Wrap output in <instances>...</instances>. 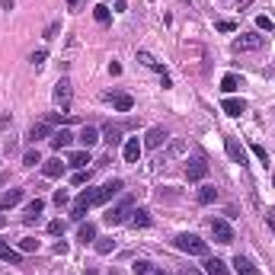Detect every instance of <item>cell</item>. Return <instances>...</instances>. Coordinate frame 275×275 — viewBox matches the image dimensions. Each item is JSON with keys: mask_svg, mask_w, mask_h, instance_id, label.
I'll list each match as a JSON object with an SVG mask.
<instances>
[{"mask_svg": "<svg viewBox=\"0 0 275 275\" xmlns=\"http://www.w3.org/2000/svg\"><path fill=\"white\" fill-rule=\"evenodd\" d=\"M115 250V240L112 237H102V240H96V253H102V256H106V253H112Z\"/></svg>", "mask_w": 275, "mask_h": 275, "instance_id": "cell-31", "label": "cell"}, {"mask_svg": "<svg viewBox=\"0 0 275 275\" xmlns=\"http://www.w3.org/2000/svg\"><path fill=\"white\" fill-rule=\"evenodd\" d=\"M237 4H246V0H237Z\"/></svg>", "mask_w": 275, "mask_h": 275, "instance_id": "cell-51", "label": "cell"}, {"mask_svg": "<svg viewBox=\"0 0 275 275\" xmlns=\"http://www.w3.org/2000/svg\"><path fill=\"white\" fill-rule=\"evenodd\" d=\"M71 183H74V186H83V183H90V170H87V173H83V170H77V173L71 176Z\"/></svg>", "mask_w": 275, "mask_h": 275, "instance_id": "cell-35", "label": "cell"}, {"mask_svg": "<svg viewBox=\"0 0 275 275\" xmlns=\"http://www.w3.org/2000/svg\"><path fill=\"white\" fill-rule=\"evenodd\" d=\"M253 154H256V157H259L262 163H269V154H265V148H262V144H253Z\"/></svg>", "mask_w": 275, "mask_h": 275, "instance_id": "cell-39", "label": "cell"}, {"mask_svg": "<svg viewBox=\"0 0 275 275\" xmlns=\"http://www.w3.org/2000/svg\"><path fill=\"white\" fill-rule=\"evenodd\" d=\"M148 275H163V272H160V269H151V272H148Z\"/></svg>", "mask_w": 275, "mask_h": 275, "instance_id": "cell-48", "label": "cell"}, {"mask_svg": "<svg viewBox=\"0 0 275 275\" xmlns=\"http://www.w3.org/2000/svg\"><path fill=\"white\" fill-rule=\"evenodd\" d=\"M227 157L234 160V163H240V167L246 163V151L240 148V141H237V138H227Z\"/></svg>", "mask_w": 275, "mask_h": 275, "instance_id": "cell-14", "label": "cell"}, {"mask_svg": "<svg viewBox=\"0 0 275 275\" xmlns=\"http://www.w3.org/2000/svg\"><path fill=\"white\" fill-rule=\"evenodd\" d=\"M141 151H144V144L138 141V138H128V141H125V163H138Z\"/></svg>", "mask_w": 275, "mask_h": 275, "instance_id": "cell-13", "label": "cell"}, {"mask_svg": "<svg viewBox=\"0 0 275 275\" xmlns=\"http://www.w3.org/2000/svg\"><path fill=\"white\" fill-rule=\"evenodd\" d=\"M265 224H269V230L275 234V214H272V211H265Z\"/></svg>", "mask_w": 275, "mask_h": 275, "instance_id": "cell-45", "label": "cell"}, {"mask_svg": "<svg viewBox=\"0 0 275 275\" xmlns=\"http://www.w3.org/2000/svg\"><path fill=\"white\" fill-rule=\"evenodd\" d=\"M55 253H58V256L67 253V243H64V240H58V243H55Z\"/></svg>", "mask_w": 275, "mask_h": 275, "instance_id": "cell-44", "label": "cell"}, {"mask_svg": "<svg viewBox=\"0 0 275 275\" xmlns=\"http://www.w3.org/2000/svg\"><path fill=\"white\" fill-rule=\"evenodd\" d=\"M131 269H134V275H148V272L154 269V265H151V262H144V259H138V262L131 265Z\"/></svg>", "mask_w": 275, "mask_h": 275, "instance_id": "cell-36", "label": "cell"}, {"mask_svg": "<svg viewBox=\"0 0 275 275\" xmlns=\"http://www.w3.org/2000/svg\"><path fill=\"white\" fill-rule=\"evenodd\" d=\"M240 83H243V80H240L237 74H227L224 80H221V90H224V93H234V90L240 87Z\"/></svg>", "mask_w": 275, "mask_h": 275, "instance_id": "cell-29", "label": "cell"}, {"mask_svg": "<svg viewBox=\"0 0 275 275\" xmlns=\"http://www.w3.org/2000/svg\"><path fill=\"white\" fill-rule=\"evenodd\" d=\"M93 16H96V23H109V7H93Z\"/></svg>", "mask_w": 275, "mask_h": 275, "instance_id": "cell-33", "label": "cell"}, {"mask_svg": "<svg viewBox=\"0 0 275 275\" xmlns=\"http://www.w3.org/2000/svg\"><path fill=\"white\" fill-rule=\"evenodd\" d=\"M45 58H48V51H45V48L32 51V64H42V61H45Z\"/></svg>", "mask_w": 275, "mask_h": 275, "instance_id": "cell-41", "label": "cell"}, {"mask_svg": "<svg viewBox=\"0 0 275 275\" xmlns=\"http://www.w3.org/2000/svg\"><path fill=\"white\" fill-rule=\"evenodd\" d=\"M20 202H23V189H10V192L0 195V211H4V208H13V205H20Z\"/></svg>", "mask_w": 275, "mask_h": 275, "instance_id": "cell-22", "label": "cell"}, {"mask_svg": "<svg viewBox=\"0 0 275 275\" xmlns=\"http://www.w3.org/2000/svg\"><path fill=\"white\" fill-rule=\"evenodd\" d=\"M221 109H224L227 115H234V118H237V115H243V112H246V102H243V99H234V96H227L224 102H221Z\"/></svg>", "mask_w": 275, "mask_h": 275, "instance_id": "cell-18", "label": "cell"}, {"mask_svg": "<svg viewBox=\"0 0 275 275\" xmlns=\"http://www.w3.org/2000/svg\"><path fill=\"white\" fill-rule=\"evenodd\" d=\"M205 275H230V272L218 256H205Z\"/></svg>", "mask_w": 275, "mask_h": 275, "instance_id": "cell-19", "label": "cell"}, {"mask_svg": "<svg viewBox=\"0 0 275 275\" xmlns=\"http://www.w3.org/2000/svg\"><path fill=\"white\" fill-rule=\"evenodd\" d=\"M195 199H199L202 205H211L214 199H218V189H214V186H202V189H199V195H195Z\"/></svg>", "mask_w": 275, "mask_h": 275, "instance_id": "cell-27", "label": "cell"}, {"mask_svg": "<svg viewBox=\"0 0 275 275\" xmlns=\"http://www.w3.org/2000/svg\"><path fill=\"white\" fill-rule=\"evenodd\" d=\"M67 163H71V167H87L90 163V151H74V154H67Z\"/></svg>", "mask_w": 275, "mask_h": 275, "instance_id": "cell-25", "label": "cell"}, {"mask_svg": "<svg viewBox=\"0 0 275 275\" xmlns=\"http://www.w3.org/2000/svg\"><path fill=\"white\" fill-rule=\"evenodd\" d=\"M42 211H45V202L32 199L29 205H26V211H23V221H26V224H36V221L42 218Z\"/></svg>", "mask_w": 275, "mask_h": 275, "instance_id": "cell-10", "label": "cell"}, {"mask_svg": "<svg viewBox=\"0 0 275 275\" xmlns=\"http://www.w3.org/2000/svg\"><path fill=\"white\" fill-rule=\"evenodd\" d=\"M67 202H71V199H67V192H64V189H58V192H55V205L61 208V205H67Z\"/></svg>", "mask_w": 275, "mask_h": 275, "instance_id": "cell-40", "label": "cell"}, {"mask_svg": "<svg viewBox=\"0 0 275 275\" xmlns=\"http://www.w3.org/2000/svg\"><path fill=\"white\" fill-rule=\"evenodd\" d=\"M4 224H7V218H4V214H0V227H4Z\"/></svg>", "mask_w": 275, "mask_h": 275, "instance_id": "cell-49", "label": "cell"}, {"mask_svg": "<svg viewBox=\"0 0 275 275\" xmlns=\"http://www.w3.org/2000/svg\"><path fill=\"white\" fill-rule=\"evenodd\" d=\"M128 211H131V199H122L115 205V208H109L106 214H102V218H106V224L109 227H115V224H122V221L128 218Z\"/></svg>", "mask_w": 275, "mask_h": 275, "instance_id": "cell-3", "label": "cell"}, {"mask_svg": "<svg viewBox=\"0 0 275 275\" xmlns=\"http://www.w3.org/2000/svg\"><path fill=\"white\" fill-rule=\"evenodd\" d=\"M71 141H74V134L67 131V128H61V131H55V134H51V148H55V151L71 148Z\"/></svg>", "mask_w": 275, "mask_h": 275, "instance_id": "cell-21", "label": "cell"}, {"mask_svg": "<svg viewBox=\"0 0 275 275\" xmlns=\"http://www.w3.org/2000/svg\"><path fill=\"white\" fill-rule=\"evenodd\" d=\"M55 102L61 106V112H67V106H71V80L67 77H61L55 83Z\"/></svg>", "mask_w": 275, "mask_h": 275, "instance_id": "cell-7", "label": "cell"}, {"mask_svg": "<svg viewBox=\"0 0 275 275\" xmlns=\"http://www.w3.org/2000/svg\"><path fill=\"white\" fill-rule=\"evenodd\" d=\"M64 167H67V163H61L58 157H51V160L42 163V173H45L48 179H58V176H64Z\"/></svg>", "mask_w": 275, "mask_h": 275, "instance_id": "cell-12", "label": "cell"}, {"mask_svg": "<svg viewBox=\"0 0 275 275\" xmlns=\"http://www.w3.org/2000/svg\"><path fill=\"white\" fill-rule=\"evenodd\" d=\"M23 163H26V167H36V163H42L39 151H36V148H32V151H26V154H23Z\"/></svg>", "mask_w": 275, "mask_h": 275, "instance_id": "cell-32", "label": "cell"}, {"mask_svg": "<svg viewBox=\"0 0 275 275\" xmlns=\"http://www.w3.org/2000/svg\"><path fill=\"white\" fill-rule=\"evenodd\" d=\"M234 272L237 275H259V272H256V265L250 262V259H246V256H234Z\"/></svg>", "mask_w": 275, "mask_h": 275, "instance_id": "cell-20", "label": "cell"}, {"mask_svg": "<svg viewBox=\"0 0 275 275\" xmlns=\"http://www.w3.org/2000/svg\"><path fill=\"white\" fill-rule=\"evenodd\" d=\"M48 134H55V131H51V122H36V125L29 128V141L32 144H36L39 138H48Z\"/></svg>", "mask_w": 275, "mask_h": 275, "instance_id": "cell-23", "label": "cell"}, {"mask_svg": "<svg viewBox=\"0 0 275 275\" xmlns=\"http://www.w3.org/2000/svg\"><path fill=\"white\" fill-rule=\"evenodd\" d=\"M118 192H122V179H109L106 186H99V189H96V205L109 202V199H115Z\"/></svg>", "mask_w": 275, "mask_h": 275, "instance_id": "cell-8", "label": "cell"}, {"mask_svg": "<svg viewBox=\"0 0 275 275\" xmlns=\"http://www.w3.org/2000/svg\"><path fill=\"white\" fill-rule=\"evenodd\" d=\"M173 243H176V250H183L189 256H208V243H205L202 237H195V234H179Z\"/></svg>", "mask_w": 275, "mask_h": 275, "instance_id": "cell-1", "label": "cell"}, {"mask_svg": "<svg viewBox=\"0 0 275 275\" xmlns=\"http://www.w3.org/2000/svg\"><path fill=\"white\" fill-rule=\"evenodd\" d=\"M170 141V134H167V128H151V131L148 134H144V148H148V151H157V148H163V144H167Z\"/></svg>", "mask_w": 275, "mask_h": 275, "instance_id": "cell-6", "label": "cell"}, {"mask_svg": "<svg viewBox=\"0 0 275 275\" xmlns=\"http://www.w3.org/2000/svg\"><path fill=\"white\" fill-rule=\"evenodd\" d=\"M234 29H237V26L230 23V20H221V23H218V32H234Z\"/></svg>", "mask_w": 275, "mask_h": 275, "instance_id": "cell-42", "label": "cell"}, {"mask_svg": "<svg viewBox=\"0 0 275 275\" xmlns=\"http://www.w3.org/2000/svg\"><path fill=\"white\" fill-rule=\"evenodd\" d=\"M93 205H96V189H83V192L74 199V205H71V218H74V221H80L83 214L93 208Z\"/></svg>", "mask_w": 275, "mask_h": 275, "instance_id": "cell-2", "label": "cell"}, {"mask_svg": "<svg viewBox=\"0 0 275 275\" xmlns=\"http://www.w3.org/2000/svg\"><path fill=\"white\" fill-rule=\"evenodd\" d=\"M20 253H39V240L36 237H23L20 240Z\"/></svg>", "mask_w": 275, "mask_h": 275, "instance_id": "cell-30", "label": "cell"}, {"mask_svg": "<svg viewBox=\"0 0 275 275\" xmlns=\"http://www.w3.org/2000/svg\"><path fill=\"white\" fill-rule=\"evenodd\" d=\"M77 141L83 144V151H90L93 144L99 141V131H96V128H93V125H83V128H80V134H77Z\"/></svg>", "mask_w": 275, "mask_h": 275, "instance_id": "cell-11", "label": "cell"}, {"mask_svg": "<svg viewBox=\"0 0 275 275\" xmlns=\"http://www.w3.org/2000/svg\"><path fill=\"white\" fill-rule=\"evenodd\" d=\"M179 275H205V272H199V269H192V265H183V269H179Z\"/></svg>", "mask_w": 275, "mask_h": 275, "instance_id": "cell-43", "label": "cell"}, {"mask_svg": "<svg viewBox=\"0 0 275 275\" xmlns=\"http://www.w3.org/2000/svg\"><path fill=\"white\" fill-rule=\"evenodd\" d=\"M138 61H141L144 67H151V71H157V74H167V71H163V64L151 55V51H138Z\"/></svg>", "mask_w": 275, "mask_h": 275, "instance_id": "cell-24", "label": "cell"}, {"mask_svg": "<svg viewBox=\"0 0 275 275\" xmlns=\"http://www.w3.org/2000/svg\"><path fill=\"white\" fill-rule=\"evenodd\" d=\"M48 234L61 237V234H64V221H51V224H48Z\"/></svg>", "mask_w": 275, "mask_h": 275, "instance_id": "cell-38", "label": "cell"}, {"mask_svg": "<svg viewBox=\"0 0 275 275\" xmlns=\"http://www.w3.org/2000/svg\"><path fill=\"white\" fill-rule=\"evenodd\" d=\"M109 74H112V77H118V74H122V64H118V61H112V64H109Z\"/></svg>", "mask_w": 275, "mask_h": 275, "instance_id": "cell-46", "label": "cell"}, {"mask_svg": "<svg viewBox=\"0 0 275 275\" xmlns=\"http://www.w3.org/2000/svg\"><path fill=\"white\" fill-rule=\"evenodd\" d=\"M77 237L83 240V243H93V240H96V224H80V230H77Z\"/></svg>", "mask_w": 275, "mask_h": 275, "instance_id": "cell-28", "label": "cell"}, {"mask_svg": "<svg viewBox=\"0 0 275 275\" xmlns=\"http://www.w3.org/2000/svg\"><path fill=\"white\" fill-rule=\"evenodd\" d=\"M256 26H259V29H262V32H272V29H275V26H272V20H269V16H256Z\"/></svg>", "mask_w": 275, "mask_h": 275, "instance_id": "cell-37", "label": "cell"}, {"mask_svg": "<svg viewBox=\"0 0 275 275\" xmlns=\"http://www.w3.org/2000/svg\"><path fill=\"white\" fill-rule=\"evenodd\" d=\"M211 237L218 240V243H234V230H230V224L221 221V218H211Z\"/></svg>", "mask_w": 275, "mask_h": 275, "instance_id": "cell-5", "label": "cell"}, {"mask_svg": "<svg viewBox=\"0 0 275 275\" xmlns=\"http://www.w3.org/2000/svg\"><path fill=\"white\" fill-rule=\"evenodd\" d=\"M106 99L115 106V112H131V106H134V99L128 93H106Z\"/></svg>", "mask_w": 275, "mask_h": 275, "instance_id": "cell-9", "label": "cell"}, {"mask_svg": "<svg viewBox=\"0 0 275 275\" xmlns=\"http://www.w3.org/2000/svg\"><path fill=\"white\" fill-rule=\"evenodd\" d=\"M87 275H96V269H87Z\"/></svg>", "mask_w": 275, "mask_h": 275, "instance_id": "cell-50", "label": "cell"}, {"mask_svg": "<svg viewBox=\"0 0 275 275\" xmlns=\"http://www.w3.org/2000/svg\"><path fill=\"white\" fill-rule=\"evenodd\" d=\"M272 186H275V179H272Z\"/></svg>", "mask_w": 275, "mask_h": 275, "instance_id": "cell-52", "label": "cell"}, {"mask_svg": "<svg viewBox=\"0 0 275 275\" xmlns=\"http://www.w3.org/2000/svg\"><path fill=\"white\" fill-rule=\"evenodd\" d=\"M83 4V0H67V7H80Z\"/></svg>", "mask_w": 275, "mask_h": 275, "instance_id": "cell-47", "label": "cell"}, {"mask_svg": "<svg viewBox=\"0 0 275 275\" xmlns=\"http://www.w3.org/2000/svg\"><path fill=\"white\" fill-rule=\"evenodd\" d=\"M256 48H262L259 32H243V36L234 39V51H256Z\"/></svg>", "mask_w": 275, "mask_h": 275, "instance_id": "cell-4", "label": "cell"}, {"mask_svg": "<svg viewBox=\"0 0 275 275\" xmlns=\"http://www.w3.org/2000/svg\"><path fill=\"white\" fill-rule=\"evenodd\" d=\"M186 176L192 179V183H199V179L208 176V163H205V160H192V163H189V170H186Z\"/></svg>", "mask_w": 275, "mask_h": 275, "instance_id": "cell-16", "label": "cell"}, {"mask_svg": "<svg viewBox=\"0 0 275 275\" xmlns=\"http://www.w3.org/2000/svg\"><path fill=\"white\" fill-rule=\"evenodd\" d=\"M122 131H125V128H122V125H112V122H109L106 128H102V141H106V144H109V148H115V144H118V141H122Z\"/></svg>", "mask_w": 275, "mask_h": 275, "instance_id": "cell-15", "label": "cell"}, {"mask_svg": "<svg viewBox=\"0 0 275 275\" xmlns=\"http://www.w3.org/2000/svg\"><path fill=\"white\" fill-rule=\"evenodd\" d=\"M148 224H151V211L148 208H138L131 214V227H148Z\"/></svg>", "mask_w": 275, "mask_h": 275, "instance_id": "cell-26", "label": "cell"}, {"mask_svg": "<svg viewBox=\"0 0 275 275\" xmlns=\"http://www.w3.org/2000/svg\"><path fill=\"white\" fill-rule=\"evenodd\" d=\"M183 151H186V144H183V141H173V144H170V151H167V160H170V157H179Z\"/></svg>", "mask_w": 275, "mask_h": 275, "instance_id": "cell-34", "label": "cell"}, {"mask_svg": "<svg viewBox=\"0 0 275 275\" xmlns=\"http://www.w3.org/2000/svg\"><path fill=\"white\" fill-rule=\"evenodd\" d=\"M0 259L10 262V265H23V253H20V250H13V246H7L4 240H0Z\"/></svg>", "mask_w": 275, "mask_h": 275, "instance_id": "cell-17", "label": "cell"}]
</instances>
